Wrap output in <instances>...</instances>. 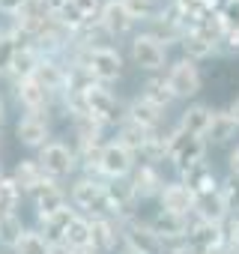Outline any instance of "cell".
Returning <instances> with one entry per match:
<instances>
[{"mask_svg":"<svg viewBox=\"0 0 239 254\" xmlns=\"http://www.w3.org/2000/svg\"><path fill=\"white\" fill-rule=\"evenodd\" d=\"M135 171V153L126 150L120 141L102 144V156H99V174L105 180H126Z\"/></svg>","mask_w":239,"mask_h":254,"instance_id":"obj_5","label":"cell"},{"mask_svg":"<svg viewBox=\"0 0 239 254\" xmlns=\"http://www.w3.org/2000/svg\"><path fill=\"white\" fill-rule=\"evenodd\" d=\"M48 254H72V248L66 242H51L48 245Z\"/></svg>","mask_w":239,"mask_h":254,"instance_id":"obj_43","label":"cell"},{"mask_svg":"<svg viewBox=\"0 0 239 254\" xmlns=\"http://www.w3.org/2000/svg\"><path fill=\"white\" fill-rule=\"evenodd\" d=\"M84 102H87V114L93 120H99L102 126L111 123H123L126 120V108L120 105V99L105 87V84H90L84 90Z\"/></svg>","mask_w":239,"mask_h":254,"instance_id":"obj_2","label":"cell"},{"mask_svg":"<svg viewBox=\"0 0 239 254\" xmlns=\"http://www.w3.org/2000/svg\"><path fill=\"white\" fill-rule=\"evenodd\" d=\"M141 156H144L147 162H165V159H168V138H156V135H150V141L144 144Z\"/></svg>","mask_w":239,"mask_h":254,"instance_id":"obj_38","label":"cell"},{"mask_svg":"<svg viewBox=\"0 0 239 254\" xmlns=\"http://www.w3.org/2000/svg\"><path fill=\"white\" fill-rule=\"evenodd\" d=\"M72 66H78L93 84H111V81L120 78V72H123V57H120V51L111 48V45L78 48Z\"/></svg>","mask_w":239,"mask_h":254,"instance_id":"obj_1","label":"cell"},{"mask_svg":"<svg viewBox=\"0 0 239 254\" xmlns=\"http://www.w3.org/2000/svg\"><path fill=\"white\" fill-rule=\"evenodd\" d=\"M132 60H135V66H141L147 72H159L168 60V48L153 33H141L132 39Z\"/></svg>","mask_w":239,"mask_h":254,"instance_id":"obj_9","label":"cell"},{"mask_svg":"<svg viewBox=\"0 0 239 254\" xmlns=\"http://www.w3.org/2000/svg\"><path fill=\"white\" fill-rule=\"evenodd\" d=\"M185 245L194 254H212L218 248H224V227L215 221H188V233H185Z\"/></svg>","mask_w":239,"mask_h":254,"instance_id":"obj_8","label":"cell"},{"mask_svg":"<svg viewBox=\"0 0 239 254\" xmlns=\"http://www.w3.org/2000/svg\"><path fill=\"white\" fill-rule=\"evenodd\" d=\"M212 254H236V251H233V248H230V251H224V248H218V251H212Z\"/></svg>","mask_w":239,"mask_h":254,"instance_id":"obj_49","label":"cell"},{"mask_svg":"<svg viewBox=\"0 0 239 254\" xmlns=\"http://www.w3.org/2000/svg\"><path fill=\"white\" fill-rule=\"evenodd\" d=\"M165 81H168L174 99H188V96H194V93L200 90V72H197L194 60H179V63H174Z\"/></svg>","mask_w":239,"mask_h":254,"instance_id":"obj_10","label":"cell"},{"mask_svg":"<svg viewBox=\"0 0 239 254\" xmlns=\"http://www.w3.org/2000/svg\"><path fill=\"white\" fill-rule=\"evenodd\" d=\"M48 239L36 230V227H24V233H21V239L15 242V248H12V254H48Z\"/></svg>","mask_w":239,"mask_h":254,"instance_id":"obj_33","label":"cell"},{"mask_svg":"<svg viewBox=\"0 0 239 254\" xmlns=\"http://www.w3.org/2000/svg\"><path fill=\"white\" fill-rule=\"evenodd\" d=\"M123 239H126V248L135 251V254H168L165 242L153 233L150 224L144 221H135V218H126L123 221Z\"/></svg>","mask_w":239,"mask_h":254,"instance_id":"obj_7","label":"cell"},{"mask_svg":"<svg viewBox=\"0 0 239 254\" xmlns=\"http://www.w3.org/2000/svg\"><path fill=\"white\" fill-rule=\"evenodd\" d=\"M126 6V12L132 15V21H153L159 15L156 0H120Z\"/></svg>","mask_w":239,"mask_h":254,"instance_id":"obj_36","label":"cell"},{"mask_svg":"<svg viewBox=\"0 0 239 254\" xmlns=\"http://www.w3.org/2000/svg\"><path fill=\"white\" fill-rule=\"evenodd\" d=\"M126 120H132V123L144 126V129L156 132L159 126H162V120H165V111H162V108H156L153 102H147L144 96H138V99H132V102H129V108H126Z\"/></svg>","mask_w":239,"mask_h":254,"instance_id":"obj_19","label":"cell"},{"mask_svg":"<svg viewBox=\"0 0 239 254\" xmlns=\"http://www.w3.org/2000/svg\"><path fill=\"white\" fill-rule=\"evenodd\" d=\"M72 254H96V251H93V248H75Z\"/></svg>","mask_w":239,"mask_h":254,"instance_id":"obj_48","label":"cell"},{"mask_svg":"<svg viewBox=\"0 0 239 254\" xmlns=\"http://www.w3.org/2000/svg\"><path fill=\"white\" fill-rule=\"evenodd\" d=\"M60 242H66L72 251L75 248H90V218L87 215H75L69 221V227H66V233H63Z\"/></svg>","mask_w":239,"mask_h":254,"instance_id":"obj_29","label":"cell"},{"mask_svg":"<svg viewBox=\"0 0 239 254\" xmlns=\"http://www.w3.org/2000/svg\"><path fill=\"white\" fill-rule=\"evenodd\" d=\"M230 177H239V147L230 153Z\"/></svg>","mask_w":239,"mask_h":254,"instance_id":"obj_45","label":"cell"},{"mask_svg":"<svg viewBox=\"0 0 239 254\" xmlns=\"http://www.w3.org/2000/svg\"><path fill=\"white\" fill-rule=\"evenodd\" d=\"M3 123H6V102L0 96V129H3Z\"/></svg>","mask_w":239,"mask_h":254,"instance_id":"obj_47","label":"cell"},{"mask_svg":"<svg viewBox=\"0 0 239 254\" xmlns=\"http://www.w3.org/2000/svg\"><path fill=\"white\" fill-rule=\"evenodd\" d=\"M33 203H36V218H48V215L60 212L63 206H69V197L54 180H48L39 191H33Z\"/></svg>","mask_w":239,"mask_h":254,"instance_id":"obj_15","label":"cell"},{"mask_svg":"<svg viewBox=\"0 0 239 254\" xmlns=\"http://www.w3.org/2000/svg\"><path fill=\"white\" fill-rule=\"evenodd\" d=\"M132 174H135V177H132L129 183H132V191H135V197H156V194L165 189V183H162V174H159L153 165H141V168H135Z\"/></svg>","mask_w":239,"mask_h":254,"instance_id":"obj_22","label":"cell"},{"mask_svg":"<svg viewBox=\"0 0 239 254\" xmlns=\"http://www.w3.org/2000/svg\"><path fill=\"white\" fill-rule=\"evenodd\" d=\"M69 200H72V209L90 212L87 218H96V215L111 218V215H108V200H105V183L96 180V177H81V180L72 186Z\"/></svg>","mask_w":239,"mask_h":254,"instance_id":"obj_3","label":"cell"},{"mask_svg":"<svg viewBox=\"0 0 239 254\" xmlns=\"http://www.w3.org/2000/svg\"><path fill=\"white\" fill-rule=\"evenodd\" d=\"M224 36H227V42H230V51H239V27H236V30H227Z\"/></svg>","mask_w":239,"mask_h":254,"instance_id":"obj_44","label":"cell"},{"mask_svg":"<svg viewBox=\"0 0 239 254\" xmlns=\"http://www.w3.org/2000/svg\"><path fill=\"white\" fill-rule=\"evenodd\" d=\"M153 233L168 245V242H179V239H185V233H188V218L185 215H174V212H159L156 218H153Z\"/></svg>","mask_w":239,"mask_h":254,"instance_id":"obj_17","label":"cell"},{"mask_svg":"<svg viewBox=\"0 0 239 254\" xmlns=\"http://www.w3.org/2000/svg\"><path fill=\"white\" fill-rule=\"evenodd\" d=\"M15 138H18V144H24L30 150H42L48 144V138H51L48 120L45 117H36V114H24L15 123Z\"/></svg>","mask_w":239,"mask_h":254,"instance_id":"obj_12","label":"cell"},{"mask_svg":"<svg viewBox=\"0 0 239 254\" xmlns=\"http://www.w3.org/2000/svg\"><path fill=\"white\" fill-rule=\"evenodd\" d=\"M182 48H185V60H203L215 51V42H209L200 30H188L182 33Z\"/></svg>","mask_w":239,"mask_h":254,"instance_id":"obj_31","label":"cell"},{"mask_svg":"<svg viewBox=\"0 0 239 254\" xmlns=\"http://www.w3.org/2000/svg\"><path fill=\"white\" fill-rule=\"evenodd\" d=\"M224 242L233 248V251H239V218H233L230 224H227V233H224Z\"/></svg>","mask_w":239,"mask_h":254,"instance_id":"obj_41","label":"cell"},{"mask_svg":"<svg viewBox=\"0 0 239 254\" xmlns=\"http://www.w3.org/2000/svg\"><path fill=\"white\" fill-rule=\"evenodd\" d=\"M39 168H42V174L48 177V180H66V177H72L75 174V165H78V159H75V150H69L63 141H48L42 150H39Z\"/></svg>","mask_w":239,"mask_h":254,"instance_id":"obj_4","label":"cell"},{"mask_svg":"<svg viewBox=\"0 0 239 254\" xmlns=\"http://www.w3.org/2000/svg\"><path fill=\"white\" fill-rule=\"evenodd\" d=\"M0 33H3V30H0Z\"/></svg>","mask_w":239,"mask_h":254,"instance_id":"obj_51","label":"cell"},{"mask_svg":"<svg viewBox=\"0 0 239 254\" xmlns=\"http://www.w3.org/2000/svg\"><path fill=\"white\" fill-rule=\"evenodd\" d=\"M150 129H144V126H138V123H132V120H123L120 123V144H123L126 150H132V153H141L144 150V144L150 141Z\"/></svg>","mask_w":239,"mask_h":254,"instance_id":"obj_27","label":"cell"},{"mask_svg":"<svg viewBox=\"0 0 239 254\" xmlns=\"http://www.w3.org/2000/svg\"><path fill=\"white\" fill-rule=\"evenodd\" d=\"M233 132H236V123L230 120L227 111L212 114V120H209V126H206V132H203V144H206V141H209V144H227V141L233 138Z\"/></svg>","mask_w":239,"mask_h":254,"instance_id":"obj_26","label":"cell"},{"mask_svg":"<svg viewBox=\"0 0 239 254\" xmlns=\"http://www.w3.org/2000/svg\"><path fill=\"white\" fill-rule=\"evenodd\" d=\"M159 200H162V209L165 212H174V215H191L194 212V203H197V194L185 186V183H168L162 191H159Z\"/></svg>","mask_w":239,"mask_h":254,"instance_id":"obj_11","label":"cell"},{"mask_svg":"<svg viewBox=\"0 0 239 254\" xmlns=\"http://www.w3.org/2000/svg\"><path fill=\"white\" fill-rule=\"evenodd\" d=\"M15 96H18V105H21L27 114H36V117H42V114L48 111L51 99H54V93H48L36 78L18 81V84H15Z\"/></svg>","mask_w":239,"mask_h":254,"instance_id":"obj_13","label":"cell"},{"mask_svg":"<svg viewBox=\"0 0 239 254\" xmlns=\"http://www.w3.org/2000/svg\"><path fill=\"white\" fill-rule=\"evenodd\" d=\"M24 3H27V0H0V12H3V15H15Z\"/></svg>","mask_w":239,"mask_h":254,"instance_id":"obj_42","label":"cell"},{"mask_svg":"<svg viewBox=\"0 0 239 254\" xmlns=\"http://www.w3.org/2000/svg\"><path fill=\"white\" fill-rule=\"evenodd\" d=\"M9 177L15 180V186L21 189V194H33V191H39V189L48 183V177L42 174V168H39L36 159H21Z\"/></svg>","mask_w":239,"mask_h":254,"instance_id":"obj_18","label":"cell"},{"mask_svg":"<svg viewBox=\"0 0 239 254\" xmlns=\"http://www.w3.org/2000/svg\"><path fill=\"white\" fill-rule=\"evenodd\" d=\"M96 21L105 27L108 36H126V33L135 27L132 15L126 12V6L120 3V0H105L102 9H99V15H96Z\"/></svg>","mask_w":239,"mask_h":254,"instance_id":"obj_14","label":"cell"},{"mask_svg":"<svg viewBox=\"0 0 239 254\" xmlns=\"http://www.w3.org/2000/svg\"><path fill=\"white\" fill-rule=\"evenodd\" d=\"M123 254H135V251H129V248H123Z\"/></svg>","mask_w":239,"mask_h":254,"instance_id":"obj_50","label":"cell"},{"mask_svg":"<svg viewBox=\"0 0 239 254\" xmlns=\"http://www.w3.org/2000/svg\"><path fill=\"white\" fill-rule=\"evenodd\" d=\"M21 45H30V39L21 36L15 27H9L6 33H0V75H6V69H9V63H12V54H15V48H21Z\"/></svg>","mask_w":239,"mask_h":254,"instance_id":"obj_30","label":"cell"},{"mask_svg":"<svg viewBox=\"0 0 239 254\" xmlns=\"http://www.w3.org/2000/svg\"><path fill=\"white\" fill-rule=\"evenodd\" d=\"M78 215V209H72V203L69 206H63L60 212H54V215H48V218H39V233L48 239V242H60L63 239V233H66V227H69V221Z\"/></svg>","mask_w":239,"mask_h":254,"instance_id":"obj_23","label":"cell"},{"mask_svg":"<svg viewBox=\"0 0 239 254\" xmlns=\"http://www.w3.org/2000/svg\"><path fill=\"white\" fill-rule=\"evenodd\" d=\"M147 102H153L156 108H168L171 102H174V93H171V87H168V81L165 78H150L147 84H144V93H141Z\"/></svg>","mask_w":239,"mask_h":254,"instance_id":"obj_35","label":"cell"},{"mask_svg":"<svg viewBox=\"0 0 239 254\" xmlns=\"http://www.w3.org/2000/svg\"><path fill=\"white\" fill-rule=\"evenodd\" d=\"M117 236H120V230H117L114 218H105V215L90 218V248H93L96 254L114 251V248H117Z\"/></svg>","mask_w":239,"mask_h":254,"instance_id":"obj_16","label":"cell"},{"mask_svg":"<svg viewBox=\"0 0 239 254\" xmlns=\"http://www.w3.org/2000/svg\"><path fill=\"white\" fill-rule=\"evenodd\" d=\"M185 186L194 191V194H206V191H215L218 186H215V177H212V171L206 168V162H197V165H191L185 174Z\"/></svg>","mask_w":239,"mask_h":254,"instance_id":"obj_28","label":"cell"},{"mask_svg":"<svg viewBox=\"0 0 239 254\" xmlns=\"http://www.w3.org/2000/svg\"><path fill=\"white\" fill-rule=\"evenodd\" d=\"M203 150H206L203 138H191V135H185V132H179V129L168 138V159H171L182 174H185L191 165L203 162Z\"/></svg>","mask_w":239,"mask_h":254,"instance_id":"obj_6","label":"cell"},{"mask_svg":"<svg viewBox=\"0 0 239 254\" xmlns=\"http://www.w3.org/2000/svg\"><path fill=\"white\" fill-rule=\"evenodd\" d=\"M194 212H197V221H215L221 224L227 209H224V200H221V191H206V194H197V203H194Z\"/></svg>","mask_w":239,"mask_h":254,"instance_id":"obj_24","label":"cell"},{"mask_svg":"<svg viewBox=\"0 0 239 254\" xmlns=\"http://www.w3.org/2000/svg\"><path fill=\"white\" fill-rule=\"evenodd\" d=\"M0 174H3V171H0Z\"/></svg>","mask_w":239,"mask_h":254,"instance_id":"obj_52","label":"cell"},{"mask_svg":"<svg viewBox=\"0 0 239 254\" xmlns=\"http://www.w3.org/2000/svg\"><path fill=\"white\" fill-rule=\"evenodd\" d=\"M218 18H221V24H224L227 30H236V27H239V0H227V3H224V12H221Z\"/></svg>","mask_w":239,"mask_h":254,"instance_id":"obj_39","label":"cell"},{"mask_svg":"<svg viewBox=\"0 0 239 254\" xmlns=\"http://www.w3.org/2000/svg\"><path fill=\"white\" fill-rule=\"evenodd\" d=\"M24 233V221L21 212H9V215H0V245L3 248H15V242Z\"/></svg>","mask_w":239,"mask_h":254,"instance_id":"obj_34","label":"cell"},{"mask_svg":"<svg viewBox=\"0 0 239 254\" xmlns=\"http://www.w3.org/2000/svg\"><path fill=\"white\" fill-rule=\"evenodd\" d=\"M218 191H221V200H224L227 215H230V212L236 215V212H239V177H230Z\"/></svg>","mask_w":239,"mask_h":254,"instance_id":"obj_37","label":"cell"},{"mask_svg":"<svg viewBox=\"0 0 239 254\" xmlns=\"http://www.w3.org/2000/svg\"><path fill=\"white\" fill-rule=\"evenodd\" d=\"M33 78H36L48 93H63V90H66V81H69V69L60 66L57 60H39Z\"/></svg>","mask_w":239,"mask_h":254,"instance_id":"obj_21","label":"cell"},{"mask_svg":"<svg viewBox=\"0 0 239 254\" xmlns=\"http://www.w3.org/2000/svg\"><path fill=\"white\" fill-rule=\"evenodd\" d=\"M209 120H212V111H209L206 105H191V108L182 114V120H179V132H185V135H191V138H203Z\"/></svg>","mask_w":239,"mask_h":254,"instance_id":"obj_25","label":"cell"},{"mask_svg":"<svg viewBox=\"0 0 239 254\" xmlns=\"http://www.w3.org/2000/svg\"><path fill=\"white\" fill-rule=\"evenodd\" d=\"M227 114H230V120L236 123V129H239V99H236V102L230 105V111H227Z\"/></svg>","mask_w":239,"mask_h":254,"instance_id":"obj_46","label":"cell"},{"mask_svg":"<svg viewBox=\"0 0 239 254\" xmlns=\"http://www.w3.org/2000/svg\"><path fill=\"white\" fill-rule=\"evenodd\" d=\"M18 206H21V189L15 186L12 177L0 174V215L18 212Z\"/></svg>","mask_w":239,"mask_h":254,"instance_id":"obj_32","label":"cell"},{"mask_svg":"<svg viewBox=\"0 0 239 254\" xmlns=\"http://www.w3.org/2000/svg\"><path fill=\"white\" fill-rule=\"evenodd\" d=\"M39 54L30 48V45H21V48H15V54H12V63H9V69H6V78L9 81H27V78H33L36 75V66H39Z\"/></svg>","mask_w":239,"mask_h":254,"instance_id":"obj_20","label":"cell"},{"mask_svg":"<svg viewBox=\"0 0 239 254\" xmlns=\"http://www.w3.org/2000/svg\"><path fill=\"white\" fill-rule=\"evenodd\" d=\"M72 3H75V9H78L87 21H96V15H99V9H102L99 0H72Z\"/></svg>","mask_w":239,"mask_h":254,"instance_id":"obj_40","label":"cell"}]
</instances>
